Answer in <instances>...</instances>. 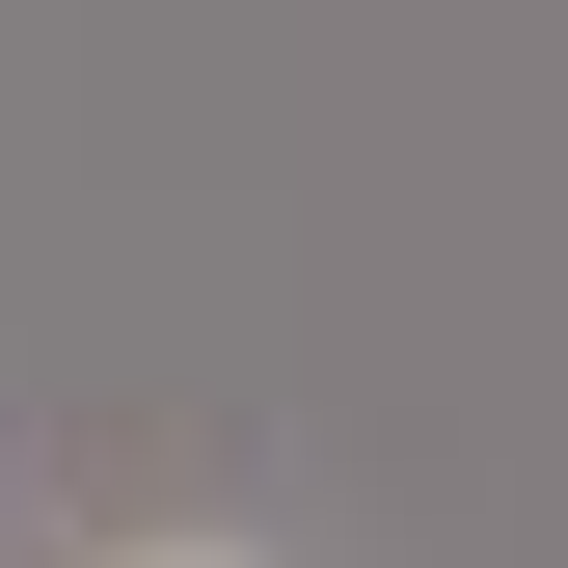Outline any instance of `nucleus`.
Returning <instances> with one entry per match:
<instances>
[{
  "instance_id": "1",
  "label": "nucleus",
  "mask_w": 568,
  "mask_h": 568,
  "mask_svg": "<svg viewBox=\"0 0 568 568\" xmlns=\"http://www.w3.org/2000/svg\"><path fill=\"white\" fill-rule=\"evenodd\" d=\"M109 568H244V541H109Z\"/></svg>"
}]
</instances>
